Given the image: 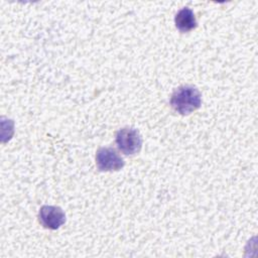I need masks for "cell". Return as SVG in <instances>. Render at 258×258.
I'll list each match as a JSON object with an SVG mask.
<instances>
[{
	"mask_svg": "<svg viewBox=\"0 0 258 258\" xmlns=\"http://www.w3.org/2000/svg\"><path fill=\"white\" fill-rule=\"evenodd\" d=\"M176 28L180 32H188L197 27V19L191 9L184 7L180 9L174 17Z\"/></svg>",
	"mask_w": 258,
	"mask_h": 258,
	"instance_id": "cell-5",
	"label": "cell"
},
{
	"mask_svg": "<svg viewBox=\"0 0 258 258\" xmlns=\"http://www.w3.org/2000/svg\"><path fill=\"white\" fill-rule=\"evenodd\" d=\"M96 164L101 171H113L121 169L125 162L114 148L101 147L96 152Z\"/></svg>",
	"mask_w": 258,
	"mask_h": 258,
	"instance_id": "cell-3",
	"label": "cell"
},
{
	"mask_svg": "<svg viewBox=\"0 0 258 258\" xmlns=\"http://www.w3.org/2000/svg\"><path fill=\"white\" fill-rule=\"evenodd\" d=\"M116 144L119 150L126 155H133L142 147V137L135 128L124 127L116 133Z\"/></svg>",
	"mask_w": 258,
	"mask_h": 258,
	"instance_id": "cell-2",
	"label": "cell"
},
{
	"mask_svg": "<svg viewBox=\"0 0 258 258\" xmlns=\"http://www.w3.org/2000/svg\"><path fill=\"white\" fill-rule=\"evenodd\" d=\"M38 221L46 229L56 230L66 223V214L55 206H42L38 213Z\"/></svg>",
	"mask_w": 258,
	"mask_h": 258,
	"instance_id": "cell-4",
	"label": "cell"
},
{
	"mask_svg": "<svg viewBox=\"0 0 258 258\" xmlns=\"http://www.w3.org/2000/svg\"><path fill=\"white\" fill-rule=\"evenodd\" d=\"M170 105L180 115H188L201 107L202 95L194 86H181L172 93Z\"/></svg>",
	"mask_w": 258,
	"mask_h": 258,
	"instance_id": "cell-1",
	"label": "cell"
}]
</instances>
